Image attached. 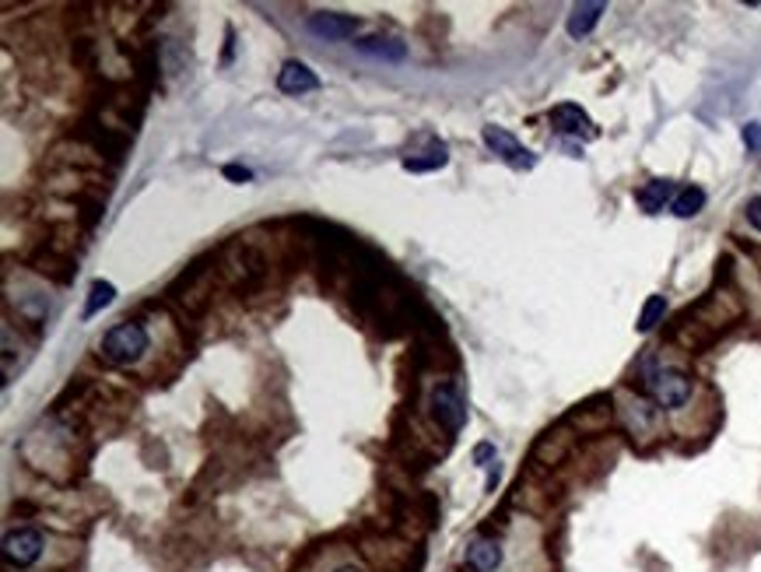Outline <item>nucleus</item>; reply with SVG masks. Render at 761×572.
Segmentation results:
<instances>
[{
    "label": "nucleus",
    "mask_w": 761,
    "mask_h": 572,
    "mask_svg": "<svg viewBox=\"0 0 761 572\" xmlns=\"http://www.w3.org/2000/svg\"><path fill=\"white\" fill-rule=\"evenodd\" d=\"M642 391L660 411H681L684 404L692 400L695 383H692L688 373H684V369L657 365L653 359H646L642 362Z\"/></svg>",
    "instance_id": "nucleus-1"
},
{
    "label": "nucleus",
    "mask_w": 761,
    "mask_h": 572,
    "mask_svg": "<svg viewBox=\"0 0 761 572\" xmlns=\"http://www.w3.org/2000/svg\"><path fill=\"white\" fill-rule=\"evenodd\" d=\"M147 344H152V334H147V327L137 323V320H123V323L109 327L106 334H102V341H99V355H102V362L123 369V365H134L137 359H144Z\"/></svg>",
    "instance_id": "nucleus-2"
},
{
    "label": "nucleus",
    "mask_w": 761,
    "mask_h": 572,
    "mask_svg": "<svg viewBox=\"0 0 761 572\" xmlns=\"http://www.w3.org/2000/svg\"><path fill=\"white\" fill-rule=\"evenodd\" d=\"M49 538L40 527H11L4 534V562L14 572H29L43 562Z\"/></svg>",
    "instance_id": "nucleus-3"
},
{
    "label": "nucleus",
    "mask_w": 761,
    "mask_h": 572,
    "mask_svg": "<svg viewBox=\"0 0 761 572\" xmlns=\"http://www.w3.org/2000/svg\"><path fill=\"white\" fill-rule=\"evenodd\" d=\"M463 565L471 572H503L506 565V541L492 530H481L463 548Z\"/></svg>",
    "instance_id": "nucleus-4"
},
{
    "label": "nucleus",
    "mask_w": 761,
    "mask_h": 572,
    "mask_svg": "<svg viewBox=\"0 0 761 572\" xmlns=\"http://www.w3.org/2000/svg\"><path fill=\"white\" fill-rule=\"evenodd\" d=\"M432 418L450 436L467 426V400H463V391L456 383H439L432 391Z\"/></svg>",
    "instance_id": "nucleus-5"
},
{
    "label": "nucleus",
    "mask_w": 761,
    "mask_h": 572,
    "mask_svg": "<svg viewBox=\"0 0 761 572\" xmlns=\"http://www.w3.org/2000/svg\"><path fill=\"white\" fill-rule=\"evenodd\" d=\"M481 138H485V144L492 147V152L503 158L506 165H512V169H533V165H537V155L530 152V147L519 144L516 134H509L506 127L492 123V127H485V134H481Z\"/></svg>",
    "instance_id": "nucleus-6"
},
{
    "label": "nucleus",
    "mask_w": 761,
    "mask_h": 572,
    "mask_svg": "<svg viewBox=\"0 0 761 572\" xmlns=\"http://www.w3.org/2000/svg\"><path fill=\"white\" fill-rule=\"evenodd\" d=\"M551 127H554V134H562V138H583V141L597 138V127H593V120L586 117V109L575 106V102L554 106L551 109Z\"/></svg>",
    "instance_id": "nucleus-7"
},
{
    "label": "nucleus",
    "mask_w": 761,
    "mask_h": 572,
    "mask_svg": "<svg viewBox=\"0 0 761 572\" xmlns=\"http://www.w3.org/2000/svg\"><path fill=\"white\" fill-rule=\"evenodd\" d=\"M306 29L317 35V40H327V43H341V40H351V35L359 32V22L351 14H333V11H323V14H312Z\"/></svg>",
    "instance_id": "nucleus-8"
},
{
    "label": "nucleus",
    "mask_w": 761,
    "mask_h": 572,
    "mask_svg": "<svg viewBox=\"0 0 761 572\" xmlns=\"http://www.w3.org/2000/svg\"><path fill=\"white\" fill-rule=\"evenodd\" d=\"M677 190H681V187H674L671 179H649V183H642V187L636 190V205H639L646 215H660L663 208L674 205Z\"/></svg>",
    "instance_id": "nucleus-9"
},
{
    "label": "nucleus",
    "mask_w": 761,
    "mask_h": 572,
    "mask_svg": "<svg viewBox=\"0 0 761 572\" xmlns=\"http://www.w3.org/2000/svg\"><path fill=\"white\" fill-rule=\"evenodd\" d=\"M277 88H282L285 96H306V91L320 88V78L302 61H288V64H282V70H277Z\"/></svg>",
    "instance_id": "nucleus-10"
},
{
    "label": "nucleus",
    "mask_w": 761,
    "mask_h": 572,
    "mask_svg": "<svg viewBox=\"0 0 761 572\" xmlns=\"http://www.w3.org/2000/svg\"><path fill=\"white\" fill-rule=\"evenodd\" d=\"M607 11V4H575L572 14H569V35L572 40H586V35L593 32V25L600 22V14Z\"/></svg>",
    "instance_id": "nucleus-11"
},
{
    "label": "nucleus",
    "mask_w": 761,
    "mask_h": 572,
    "mask_svg": "<svg viewBox=\"0 0 761 572\" xmlns=\"http://www.w3.org/2000/svg\"><path fill=\"white\" fill-rule=\"evenodd\" d=\"M702 208H705V190L695 187V183H692V187H681L677 197H674V205H671V211L677 218H695Z\"/></svg>",
    "instance_id": "nucleus-12"
},
{
    "label": "nucleus",
    "mask_w": 761,
    "mask_h": 572,
    "mask_svg": "<svg viewBox=\"0 0 761 572\" xmlns=\"http://www.w3.org/2000/svg\"><path fill=\"white\" fill-rule=\"evenodd\" d=\"M445 162H450V147L435 144L432 152H424L421 158H418V155L404 158V169H407V173H432V169H442Z\"/></svg>",
    "instance_id": "nucleus-13"
},
{
    "label": "nucleus",
    "mask_w": 761,
    "mask_h": 572,
    "mask_svg": "<svg viewBox=\"0 0 761 572\" xmlns=\"http://www.w3.org/2000/svg\"><path fill=\"white\" fill-rule=\"evenodd\" d=\"M362 53H368V57H389V61H400L404 57V43H397V40H386V35H368V40H362V43H355Z\"/></svg>",
    "instance_id": "nucleus-14"
},
{
    "label": "nucleus",
    "mask_w": 761,
    "mask_h": 572,
    "mask_svg": "<svg viewBox=\"0 0 761 572\" xmlns=\"http://www.w3.org/2000/svg\"><path fill=\"white\" fill-rule=\"evenodd\" d=\"M474 468H485L488 471V492H495V485H498V453H495V447L492 442H477L474 447Z\"/></svg>",
    "instance_id": "nucleus-15"
},
{
    "label": "nucleus",
    "mask_w": 761,
    "mask_h": 572,
    "mask_svg": "<svg viewBox=\"0 0 761 572\" xmlns=\"http://www.w3.org/2000/svg\"><path fill=\"white\" fill-rule=\"evenodd\" d=\"M663 312H666V299H663V295H649V302L642 306L639 323H636L639 334H649V330H653L663 320Z\"/></svg>",
    "instance_id": "nucleus-16"
},
{
    "label": "nucleus",
    "mask_w": 761,
    "mask_h": 572,
    "mask_svg": "<svg viewBox=\"0 0 761 572\" xmlns=\"http://www.w3.org/2000/svg\"><path fill=\"white\" fill-rule=\"evenodd\" d=\"M117 299V288L109 285V282H96L88 288V302H85V317H96L99 309H106L109 302Z\"/></svg>",
    "instance_id": "nucleus-17"
},
{
    "label": "nucleus",
    "mask_w": 761,
    "mask_h": 572,
    "mask_svg": "<svg viewBox=\"0 0 761 572\" xmlns=\"http://www.w3.org/2000/svg\"><path fill=\"white\" fill-rule=\"evenodd\" d=\"M740 138H745V147H748V152L761 155V120L745 123V131H740Z\"/></svg>",
    "instance_id": "nucleus-18"
},
{
    "label": "nucleus",
    "mask_w": 761,
    "mask_h": 572,
    "mask_svg": "<svg viewBox=\"0 0 761 572\" xmlns=\"http://www.w3.org/2000/svg\"><path fill=\"white\" fill-rule=\"evenodd\" d=\"M745 218H748V226L754 232H761V197H751L748 205H745Z\"/></svg>",
    "instance_id": "nucleus-19"
},
{
    "label": "nucleus",
    "mask_w": 761,
    "mask_h": 572,
    "mask_svg": "<svg viewBox=\"0 0 761 572\" xmlns=\"http://www.w3.org/2000/svg\"><path fill=\"white\" fill-rule=\"evenodd\" d=\"M225 176L235 179V183H250V179H253V173L243 169V165H225Z\"/></svg>",
    "instance_id": "nucleus-20"
},
{
    "label": "nucleus",
    "mask_w": 761,
    "mask_h": 572,
    "mask_svg": "<svg viewBox=\"0 0 761 572\" xmlns=\"http://www.w3.org/2000/svg\"><path fill=\"white\" fill-rule=\"evenodd\" d=\"M333 572H365V565H359V562H341Z\"/></svg>",
    "instance_id": "nucleus-21"
}]
</instances>
